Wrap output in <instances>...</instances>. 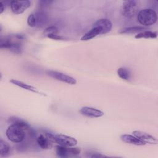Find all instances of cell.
Instances as JSON below:
<instances>
[{
    "label": "cell",
    "mask_w": 158,
    "mask_h": 158,
    "mask_svg": "<svg viewBox=\"0 0 158 158\" xmlns=\"http://www.w3.org/2000/svg\"><path fill=\"white\" fill-rule=\"evenodd\" d=\"M9 121L12 123L7 128L6 135L10 141L19 143L25 137V131L31 130L30 125L25 121L17 117H11Z\"/></svg>",
    "instance_id": "6da1fadb"
},
{
    "label": "cell",
    "mask_w": 158,
    "mask_h": 158,
    "mask_svg": "<svg viewBox=\"0 0 158 158\" xmlns=\"http://www.w3.org/2000/svg\"><path fill=\"white\" fill-rule=\"evenodd\" d=\"M112 27V23L109 19H101L96 21L92 25V28L81 38V41H88L99 35L109 33Z\"/></svg>",
    "instance_id": "7a4b0ae2"
},
{
    "label": "cell",
    "mask_w": 158,
    "mask_h": 158,
    "mask_svg": "<svg viewBox=\"0 0 158 158\" xmlns=\"http://www.w3.org/2000/svg\"><path fill=\"white\" fill-rule=\"evenodd\" d=\"M24 39L23 35L20 34H15L11 36L1 38L0 42V48L1 49H6L15 54H20L22 51L21 41Z\"/></svg>",
    "instance_id": "3957f363"
},
{
    "label": "cell",
    "mask_w": 158,
    "mask_h": 158,
    "mask_svg": "<svg viewBox=\"0 0 158 158\" xmlns=\"http://www.w3.org/2000/svg\"><path fill=\"white\" fill-rule=\"evenodd\" d=\"M137 19L140 24L144 26H150L157 22V15L152 9H144L138 13Z\"/></svg>",
    "instance_id": "277c9868"
},
{
    "label": "cell",
    "mask_w": 158,
    "mask_h": 158,
    "mask_svg": "<svg viewBox=\"0 0 158 158\" xmlns=\"http://www.w3.org/2000/svg\"><path fill=\"white\" fill-rule=\"evenodd\" d=\"M46 135L52 141L59 145L64 146H75L77 144V140L71 136L62 134H52L47 133Z\"/></svg>",
    "instance_id": "5b68a950"
},
{
    "label": "cell",
    "mask_w": 158,
    "mask_h": 158,
    "mask_svg": "<svg viewBox=\"0 0 158 158\" xmlns=\"http://www.w3.org/2000/svg\"><path fill=\"white\" fill-rule=\"evenodd\" d=\"M138 9V6L136 1L127 0L123 2L120 11L123 16L127 18H132L137 14Z\"/></svg>",
    "instance_id": "8992f818"
},
{
    "label": "cell",
    "mask_w": 158,
    "mask_h": 158,
    "mask_svg": "<svg viewBox=\"0 0 158 158\" xmlns=\"http://www.w3.org/2000/svg\"><path fill=\"white\" fill-rule=\"evenodd\" d=\"M56 154L59 157H68L70 156H75L80 153V149L78 148L73 146H64L58 145L56 147Z\"/></svg>",
    "instance_id": "52a82bcc"
},
{
    "label": "cell",
    "mask_w": 158,
    "mask_h": 158,
    "mask_svg": "<svg viewBox=\"0 0 158 158\" xmlns=\"http://www.w3.org/2000/svg\"><path fill=\"white\" fill-rule=\"evenodd\" d=\"M46 73L48 76L57 80L61 81L62 82H64L70 85H75L77 83V81L74 78L60 72H58L56 70H46Z\"/></svg>",
    "instance_id": "ba28073f"
},
{
    "label": "cell",
    "mask_w": 158,
    "mask_h": 158,
    "mask_svg": "<svg viewBox=\"0 0 158 158\" xmlns=\"http://www.w3.org/2000/svg\"><path fill=\"white\" fill-rule=\"evenodd\" d=\"M31 6V1H12L10 2V7L12 12L15 14L23 13Z\"/></svg>",
    "instance_id": "9c48e42d"
},
{
    "label": "cell",
    "mask_w": 158,
    "mask_h": 158,
    "mask_svg": "<svg viewBox=\"0 0 158 158\" xmlns=\"http://www.w3.org/2000/svg\"><path fill=\"white\" fill-rule=\"evenodd\" d=\"M133 134L134 136H135L136 138H138L139 140H141L144 143L153 144H157V139L153 136L149 135V133L139 130H135L133 131Z\"/></svg>",
    "instance_id": "30bf717a"
},
{
    "label": "cell",
    "mask_w": 158,
    "mask_h": 158,
    "mask_svg": "<svg viewBox=\"0 0 158 158\" xmlns=\"http://www.w3.org/2000/svg\"><path fill=\"white\" fill-rule=\"evenodd\" d=\"M80 113L86 117L98 118L104 115V112L98 109L91 107H83L80 109Z\"/></svg>",
    "instance_id": "8fae6325"
},
{
    "label": "cell",
    "mask_w": 158,
    "mask_h": 158,
    "mask_svg": "<svg viewBox=\"0 0 158 158\" xmlns=\"http://www.w3.org/2000/svg\"><path fill=\"white\" fill-rule=\"evenodd\" d=\"M120 139L122 141H123L125 143L136 145V146H143V145L146 144V143H144L143 141H141V140H139L135 136L128 135V134L122 135L120 136Z\"/></svg>",
    "instance_id": "7c38bea8"
},
{
    "label": "cell",
    "mask_w": 158,
    "mask_h": 158,
    "mask_svg": "<svg viewBox=\"0 0 158 158\" xmlns=\"http://www.w3.org/2000/svg\"><path fill=\"white\" fill-rule=\"evenodd\" d=\"M51 141V140L47 135L45 136L43 134L40 135L36 138V143L38 145L43 149H48L51 148L52 145Z\"/></svg>",
    "instance_id": "4fadbf2b"
},
{
    "label": "cell",
    "mask_w": 158,
    "mask_h": 158,
    "mask_svg": "<svg viewBox=\"0 0 158 158\" xmlns=\"http://www.w3.org/2000/svg\"><path fill=\"white\" fill-rule=\"evenodd\" d=\"M11 83L20 87V88H22L23 89H25L26 90H28V91H31V92H33V93H40V91L36 88H35L34 86H31L30 85H28L23 81H19L18 80H15V79H11L10 81H9Z\"/></svg>",
    "instance_id": "5bb4252c"
},
{
    "label": "cell",
    "mask_w": 158,
    "mask_h": 158,
    "mask_svg": "<svg viewBox=\"0 0 158 158\" xmlns=\"http://www.w3.org/2000/svg\"><path fill=\"white\" fill-rule=\"evenodd\" d=\"M148 30L147 28L141 26H135L131 27H126L121 29L118 33H140L141 31Z\"/></svg>",
    "instance_id": "9a60e30c"
},
{
    "label": "cell",
    "mask_w": 158,
    "mask_h": 158,
    "mask_svg": "<svg viewBox=\"0 0 158 158\" xmlns=\"http://www.w3.org/2000/svg\"><path fill=\"white\" fill-rule=\"evenodd\" d=\"M10 146L9 144L1 139L0 140V156L1 157H7L10 152Z\"/></svg>",
    "instance_id": "2e32d148"
},
{
    "label": "cell",
    "mask_w": 158,
    "mask_h": 158,
    "mask_svg": "<svg viewBox=\"0 0 158 158\" xmlns=\"http://www.w3.org/2000/svg\"><path fill=\"white\" fill-rule=\"evenodd\" d=\"M157 36V32L156 31H151L148 30H145L138 33L137 35H135V38L139 39V38H156Z\"/></svg>",
    "instance_id": "e0dca14e"
},
{
    "label": "cell",
    "mask_w": 158,
    "mask_h": 158,
    "mask_svg": "<svg viewBox=\"0 0 158 158\" xmlns=\"http://www.w3.org/2000/svg\"><path fill=\"white\" fill-rule=\"evenodd\" d=\"M117 72L118 77L123 80H128L130 78V72L125 67H120L118 69Z\"/></svg>",
    "instance_id": "ac0fdd59"
},
{
    "label": "cell",
    "mask_w": 158,
    "mask_h": 158,
    "mask_svg": "<svg viewBox=\"0 0 158 158\" xmlns=\"http://www.w3.org/2000/svg\"><path fill=\"white\" fill-rule=\"evenodd\" d=\"M27 23L31 27H35L38 24V20L36 14H30L27 19Z\"/></svg>",
    "instance_id": "d6986e66"
},
{
    "label": "cell",
    "mask_w": 158,
    "mask_h": 158,
    "mask_svg": "<svg viewBox=\"0 0 158 158\" xmlns=\"http://www.w3.org/2000/svg\"><path fill=\"white\" fill-rule=\"evenodd\" d=\"M57 33H58V29L54 26L48 27L44 31V34L46 36L50 34H57Z\"/></svg>",
    "instance_id": "ffe728a7"
},
{
    "label": "cell",
    "mask_w": 158,
    "mask_h": 158,
    "mask_svg": "<svg viewBox=\"0 0 158 158\" xmlns=\"http://www.w3.org/2000/svg\"><path fill=\"white\" fill-rule=\"evenodd\" d=\"M46 36L49 38L56 40H62L64 39L63 37H62L60 35H58L57 34H50V35H47Z\"/></svg>",
    "instance_id": "44dd1931"
},
{
    "label": "cell",
    "mask_w": 158,
    "mask_h": 158,
    "mask_svg": "<svg viewBox=\"0 0 158 158\" xmlns=\"http://www.w3.org/2000/svg\"><path fill=\"white\" fill-rule=\"evenodd\" d=\"M91 157H106L107 156L102 155V154H98V153H94L92 156H91Z\"/></svg>",
    "instance_id": "7402d4cb"
},
{
    "label": "cell",
    "mask_w": 158,
    "mask_h": 158,
    "mask_svg": "<svg viewBox=\"0 0 158 158\" xmlns=\"http://www.w3.org/2000/svg\"><path fill=\"white\" fill-rule=\"evenodd\" d=\"M0 5H1V8H0V14H2V12L4 11L5 10V7H4V5L3 4L2 2H0Z\"/></svg>",
    "instance_id": "603a6c76"
}]
</instances>
